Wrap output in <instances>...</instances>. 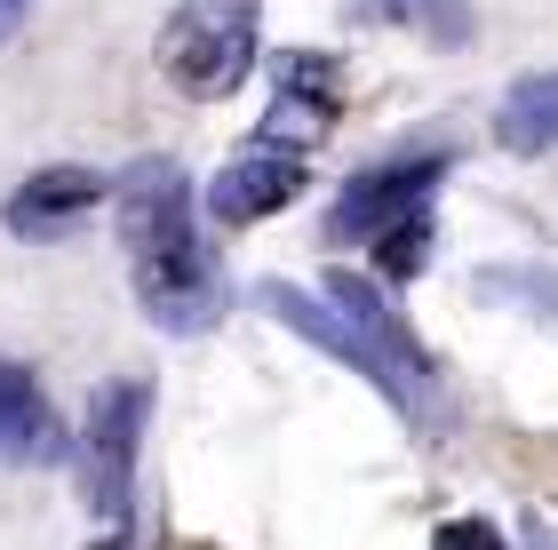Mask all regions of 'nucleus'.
Here are the masks:
<instances>
[{
	"label": "nucleus",
	"instance_id": "nucleus-1",
	"mask_svg": "<svg viewBox=\"0 0 558 550\" xmlns=\"http://www.w3.org/2000/svg\"><path fill=\"white\" fill-rule=\"evenodd\" d=\"M256 304L288 335H303L312 352H327L336 367L360 375V383H375V391L391 399L399 423H415V431H439V423H447L439 359L423 352V335L391 311V295L375 288V280H360V271H327L319 295L312 288H288V280H264Z\"/></svg>",
	"mask_w": 558,
	"mask_h": 550
},
{
	"label": "nucleus",
	"instance_id": "nucleus-2",
	"mask_svg": "<svg viewBox=\"0 0 558 550\" xmlns=\"http://www.w3.org/2000/svg\"><path fill=\"white\" fill-rule=\"evenodd\" d=\"M112 208H120V247H129L144 319L160 335H208L232 304V280H223L216 247H199L192 176L175 160H144L136 176H112Z\"/></svg>",
	"mask_w": 558,
	"mask_h": 550
},
{
	"label": "nucleus",
	"instance_id": "nucleus-3",
	"mask_svg": "<svg viewBox=\"0 0 558 550\" xmlns=\"http://www.w3.org/2000/svg\"><path fill=\"white\" fill-rule=\"evenodd\" d=\"M256 24L264 0H175V16L160 24V72L192 105H223L256 72Z\"/></svg>",
	"mask_w": 558,
	"mask_h": 550
},
{
	"label": "nucleus",
	"instance_id": "nucleus-4",
	"mask_svg": "<svg viewBox=\"0 0 558 550\" xmlns=\"http://www.w3.org/2000/svg\"><path fill=\"white\" fill-rule=\"evenodd\" d=\"M144 423H151V383L120 375V383L96 391L88 431H81V503L88 518L120 527L136 503V455H144Z\"/></svg>",
	"mask_w": 558,
	"mask_h": 550
},
{
	"label": "nucleus",
	"instance_id": "nucleus-5",
	"mask_svg": "<svg viewBox=\"0 0 558 550\" xmlns=\"http://www.w3.org/2000/svg\"><path fill=\"white\" fill-rule=\"evenodd\" d=\"M447 168H454L447 152H415V160H384L367 176H351L336 192V208H327V247H367V240L399 232L408 216H430V192H439Z\"/></svg>",
	"mask_w": 558,
	"mask_h": 550
},
{
	"label": "nucleus",
	"instance_id": "nucleus-6",
	"mask_svg": "<svg viewBox=\"0 0 558 550\" xmlns=\"http://www.w3.org/2000/svg\"><path fill=\"white\" fill-rule=\"evenodd\" d=\"M112 199V176L105 168H40V176H24L9 192V208H0V223H9L16 240H64L81 216H96Z\"/></svg>",
	"mask_w": 558,
	"mask_h": 550
},
{
	"label": "nucleus",
	"instance_id": "nucleus-7",
	"mask_svg": "<svg viewBox=\"0 0 558 550\" xmlns=\"http://www.w3.org/2000/svg\"><path fill=\"white\" fill-rule=\"evenodd\" d=\"M303 192V160L295 152H240L232 168H216V184H208V223L216 232H247V223H264L279 216L288 199Z\"/></svg>",
	"mask_w": 558,
	"mask_h": 550
},
{
	"label": "nucleus",
	"instance_id": "nucleus-8",
	"mask_svg": "<svg viewBox=\"0 0 558 550\" xmlns=\"http://www.w3.org/2000/svg\"><path fill=\"white\" fill-rule=\"evenodd\" d=\"M327 129H336V72H327L319 48H295L288 64H279V96H271V120H264V152H295L303 144H319Z\"/></svg>",
	"mask_w": 558,
	"mask_h": 550
},
{
	"label": "nucleus",
	"instance_id": "nucleus-9",
	"mask_svg": "<svg viewBox=\"0 0 558 550\" xmlns=\"http://www.w3.org/2000/svg\"><path fill=\"white\" fill-rule=\"evenodd\" d=\"M64 455H72V439H64L57 407H48V391L33 383V367L0 359V463L9 470H48Z\"/></svg>",
	"mask_w": 558,
	"mask_h": 550
},
{
	"label": "nucleus",
	"instance_id": "nucleus-10",
	"mask_svg": "<svg viewBox=\"0 0 558 550\" xmlns=\"http://www.w3.org/2000/svg\"><path fill=\"white\" fill-rule=\"evenodd\" d=\"M495 144H502L511 160L558 152V64H550V72H526V81L502 88V105H495Z\"/></svg>",
	"mask_w": 558,
	"mask_h": 550
},
{
	"label": "nucleus",
	"instance_id": "nucleus-11",
	"mask_svg": "<svg viewBox=\"0 0 558 550\" xmlns=\"http://www.w3.org/2000/svg\"><path fill=\"white\" fill-rule=\"evenodd\" d=\"M471 295H478V304H511V311L558 328V271H543V264H495V271L471 280Z\"/></svg>",
	"mask_w": 558,
	"mask_h": 550
},
{
	"label": "nucleus",
	"instance_id": "nucleus-12",
	"mask_svg": "<svg viewBox=\"0 0 558 550\" xmlns=\"http://www.w3.org/2000/svg\"><path fill=\"white\" fill-rule=\"evenodd\" d=\"M375 16H391V24H415L423 40H439V48H463L471 40V0H367Z\"/></svg>",
	"mask_w": 558,
	"mask_h": 550
},
{
	"label": "nucleus",
	"instance_id": "nucleus-13",
	"mask_svg": "<svg viewBox=\"0 0 558 550\" xmlns=\"http://www.w3.org/2000/svg\"><path fill=\"white\" fill-rule=\"evenodd\" d=\"M375 247H384V256H375V264H384V280H415V271L430 264V216H408L399 232H384Z\"/></svg>",
	"mask_w": 558,
	"mask_h": 550
},
{
	"label": "nucleus",
	"instance_id": "nucleus-14",
	"mask_svg": "<svg viewBox=\"0 0 558 550\" xmlns=\"http://www.w3.org/2000/svg\"><path fill=\"white\" fill-rule=\"evenodd\" d=\"M430 550H511V542H502L495 518L463 511V518H439V527H430Z\"/></svg>",
	"mask_w": 558,
	"mask_h": 550
},
{
	"label": "nucleus",
	"instance_id": "nucleus-15",
	"mask_svg": "<svg viewBox=\"0 0 558 550\" xmlns=\"http://www.w3.org/2000/svg\"><path fill=\"white\" fill-rule=\"evenodd\" d=\"M24 16H33V0H0V40H16Z\"/></svg>",
	"mask_w": 558,
	"mask_h": 550
},
{
	"label": "nucleus",
	"instance_id": "nucleus-16",
	"mask_svg": "<svg viewBox=\"0 0 558 550\" xmlns=\"http://www.w3.org/2000/svg\"><path fill=\"white\" fill-rule=\"evenodd\" d=\"M88 550H120V535H105V542H88Z\"/></svg>",
	"mask_w": 558,
	"mask_h": 550
},
{
	"label": "nucleus",
	"instance_id": "nucleus-17",
	"mask_svg": "<svg viewBox=\"0 0 558 550\" xmlns=\"http://www.w3.org/2000/svg\"><path fill=\"white\" fill-rule=\"evenodd\" d=\"M535 550H558V542H535Z\"/></svg>",
	"mask_w": 558,
	"mask_h": 550
}]
</instances>
